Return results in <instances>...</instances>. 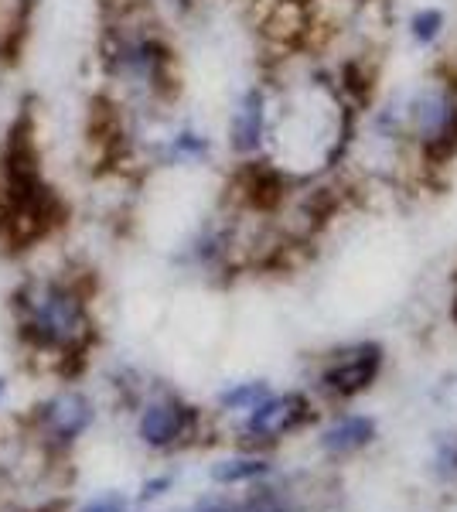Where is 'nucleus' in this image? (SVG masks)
I'll list each match as a JSON object with an SVG mask.
<instances>
[{
	"label": "nucleus",
	"instance_id": "6e6552de",
	"mask_svg": "<svg viewBox=\"0 0 457 512\" xmlns=\"http://www.w3.org/2000/svg\"><path fill=\"white\" fill-rule=\"evenodd\" d=\"M236 192L256 212H277L287 198V175L270 161H243L236 171Z\"/></svg>",
	"mask_w": 457,
	"mask_h": 512
},
{
	"label": "nucleus",
	"instance_id": "412c9836",
	"mask_svg": "<svg viewBox=\"0 0 457 512\" xmlns=\"http://www.w3.org/2000/svg\"><path fill=\"white\" fill-rule=\"evenodd\" d=\"M205 512H236V509H229V506H212V509H205Z\"/></svg>",
	"mask_w": 457,
	"mask_h": 512
},
{
	"label": "nucleus",
	"instance_id": "9b49d317",
	"mask_svg": "<svg viewBox=\"0 0 457 512\" xmlns=\"http://www.w3.org/2000/svg\"><path fill=\"white\" fill-rule=\"evenodd\" d=\"M263 28H267V38H273L277 45H294L307 31V7L301 0H277Z\"/></svg>",
	"mask_w": 457,
	"mask_h": 512
},
{
	"label": "nucleus",
	"instance_id": "f257e3e1",
	"mask_svg": "<svg viewBox=\"0 0 457 512\" xmlns=\"http://www.w3.org/2000/svg\"><path fill=\"white\" fill-rule=\"evenodd\" d=\"M103 99L127 113H161L178 96V55L154 11L103 14L96 41Z\"/></svg>",
	"mask_w": 457,
	"mask_h": 512
},
{
	"label": "nucleus",
	"instance_id": "ddd939ff",
	"mask_svg": "<svg viewBox=\"0 0 457 512\" xmlns=\"http://www.w3.org/2000/svg\"><path fill=\"white\" fill-rule=\"evenodd\" d=\"M342 89L355 103H369L372 89H376V72L369 69L362 59H352L342 65Z\"/></svg>",
	"mask_w": 457,
	"mask_h": 512
},
{
	"label": "nucleus",
	"instance_id": "7ed1b4c3",
	"mask_svg": "<svg viewBox=\"0 0 457 512\" xmlns=\"http://www.w3.org/2000/svg\"><path fill=\"white\" fill-rule=\"evenodd\" d=\"M410 130L430 164L451 161L457 154V86L430 82L420 89L410 103Z\"/></svg>",
	"mask_w": 457,
	"mask_h": 512
},
{
	"label": "nucleus",
	"instance_id": "2eb2a0df",
	"mask_svg": "<svg viewBox=\"0 0 457 512\" xmlns=\"http://www.w3.org/2000/svg\"><path fill=\"white\" fill-rule=\"evenodd\" d=\"M440 31H444V11H437V7H420V11L410 18V35L417 45L437 41Z\"/></svg>",
	"mask_w": 457,
	"mask_h": 512
},
{
	"label": "nucleus",
	"instance_id": "aec40b11",
	"mask_svg": "<svg viewBox=\"0 0 457 512\" xmlns=\"http://www.w3.org/2000/svg\"><path fill=\"white\" fill-rule=\"evenodd\" d=\"M249 512H280V509H273V506H253Z\"/></svg>",
	"mask_w": 457,
	"mask_h": 512
},
{
	"label": "nucleus",
	"instance_id": "a211bd4d",
	"mask_svg": "<svg viewBox=\"0 0 457 512\" xmlns=\"http://www.w3.org/2000/svg\"><path fill=\"white\" fill-rule=\"evenodd\" d=\"M437 465H440V472H457V437H451V441L440 448Z\"/></svg>",
	"mask_w": 457,
	"mask_h": 512
},
{
	"label": "nucleus",
	"instance_id": "dca6fc26",
	"mask_svg": "<svg viewBox=\"0 0 457 512\" xmlns=\"http://www.w3.org/2000/svg\"><path fill=\"white\" fill-rule=\"evenodd\" d=\"M267 383H239L222 393V407L229 410H253L260 400H267Z\"/></svg>",
	"mask_w": 457,
	"mask_h": 512
},
{
	"label": "nucleus",
	"instance_id": "4be33fe9",
	"mask_svg": "<svg viewBox=\"0 0 457 512\" xmlns=\"http://www.w3.org/2000/svg\"><path fill=\"white\" fill-rule=\"evenodd\" d=\"M451 318L457 321V294H454V304H451Z\"/></svg>",
	"mask_w": 457,
	"mask_h": 512
},
{
	"label": "nucleus",
	"instance_id": "1a4fd4ad",
	"mask_svg": "<svg viewBox=\"0 0 457 512\" xmlns=\"http://www.w3.org/2000/svg\"><path fill=\"white\" fill-rule=\"evenodd\" d=\"M41 424L58 441H72L93 424V403L82 393H58L41 407Z\"/></svg>",
	"mask_w": 457,
	"mask_h": 512
},
{
	"label": "nucleus",
	"instance_id": "4468645a",
	"mask_svg": "<svg viewBox=\"0 0 457 512\" xmlns=\"http://www.w3.org/2000/svg\"><path fill=\"white\" fill-rule=\"evenodd\" d=\"M260 475H267V465L256 458H232V461H222V465L212 468L215 482H226V485L249 482V478H260Z\"/></svg>",
	"mask_w": 457,
	"mask_h": 512
},
{
	"label": "nucleus",
	"instance_id": "9d476101",
	"mask_svg": "<svg viewBox=\"0 0 457 512\" xmlns=\"http://www.w3.org/2000/svg\"><path fill=\"white\" fill-rule=\"evenodd\" d=\"M191 424V410L181 407V403H154V407L144 410L140 417V437L147 444H171L174 437H181Z\"/></svg>",
	"mask_w": 457,
	"mask_h": 512
},
{
	"label": "nucleus",
	"instance_id": "5701e85b",
	"mask_svg": "<svg viewBox=\"0 0 457 512\" xmlns=\"http://www.w3.org/2000/svg\"><path fill=\"white\" fill-rule=\"evenodd\" d=\"M4 390H7V383H4V376H0V396H4Z\"/></svg>",
	"mask_w": 457,
	"mask_h": 512
},
{
	"label": "nucleus",
	"instance_id": "f3484780",
	"mask_svg": "<svg viewBox=\"0 0 457 512\" xmlns=\"http://www.w3.org/2000/svg\"><path fill=\"white\" fill-rule=\"evenodd\" d=\"M82 512H127V499L116 492H106V495H99V499L86 502Z\"/></svg>",
	"mask_w": 457,
	"mask_h": 512
},
{
	"label": "nucleus",
	"instance_id": "423d86ee",
	"mask_svg": "<svg viewBox=\"0 0 457 512\" xmlns=\"http://www.w3.org/2000/svg\"><path fill=\"white\" fill-rule=\"evenodd\" d=\"M311 420V407L301 393H284V396H267L253 407L243 434L246 441H277L290 431H297L301 424Z\"/></svg>",
	"mask_w": 457,
	"mask_h": 512
},
{
	"label": "nucleus",
	"instance_id": "0eeeda50",
	"mask_svg": "<svg viewBox=\"0 0 457 512\" xmlns=\"http://www.w3.org/2000/svg\"><path fill=\"white\" fill-rule=\"evenodd\" d=\"M379 369H382V349L372 342H362V345H355V349H345L338 355V359L324 369L321 383H324V390L335 396H355V393L369 390L372 379L379 376Z\"/></svg>",
	"mask_w": 457,
	"mask_h": 512
},
{
	"label": "nucleus",
	"instance_id": "20e7f679",
	"mask_svg": "<svg viewBox=\"0 0 457 512\" xmlns=\"http://www.w3.org/2000/svg\"><path fill=\"white\" fill-rule=\"evenodd\" d=\"M134 137L140 140V151H144L157 168H202L215 154V140L209 137V130L195 127V123H188V120L168 123V120H161V113L147 117L144 134H140V130L137 134L127 130V140H134Z\"/></svg>",
	"mask_w": 457,
	"mask_h": 512
},
{
	"label": "nucleus",
	"instance_id": "f03ea898",
	"mask_svg": "<svg viewBox=\"0 0 457 512\" xmlns=\"http://www.w3.org/2000/svg\"><path fill=\"white\" fill-rule=\"evenodd\" d=\"M18 332L28 345L45 352L79 355L93 342L89 297L65 277H31L14 294Z\"/></svg>",
	"mask_w": 457,
	"mask_h": 512
},
{
	"label": "nucleus",
	"instance_id": "6ab92c4d",
	"mask_svg": "<svg viewBox=\"0 0 457 512\" xmlns=\"http://www.w3.org/2000/svg\"><path fill=\"white\" fill-rule=\"evenodd\" d=\"M171 485V478H154V482H147L144 485V495H140V499H157V495H161V489H168Z\"/></svg>",
	"mask_w": 457,
	"mask_h": 512
},
{
	"label": "nucleus",
	"instance_id": "f8f14e48",
	"mask_svg": "<svg viewBox=\"0 0 457 512\" xmlns=\"http://www.w3.org/2000/svg\"><path fill=\"white\" fill-rule=\"evenodd\" d=\"M376 437V424L369 417H348L342 424H335L331 431H324L321 444L328 454H352L365 448V444Z\"/></svg>",
	"mask_w": 457,
	"mask_h": 512
},
{
	"label": "nucleus",
	"instance_id": "39448f33",
	"mask_svg": "<svg viewBox=\"0 0 457 512\" xmlns=\"http://www.w3.org/2000/svg\"><path fill=\"white\" fill-rule=\"evenodd\" d=\"M270 134V99L263 86H249L243 96L236 99L229 113V151L243 161H253L263 151Z\"/></svg>",
	"mask_w": 457,
	"mask_h": 512
},
{
	"label": "nucleus",
	"instance_id": "b1692460",
	"mask_svg": "<svg viewBox=\"0 0 457 512\" xmlns=\"http://www.w3.org/2000/svg\"><path fill=\"white\" fill-rule=\"evenodd\" d=\"M157 4H164V0H154V7H157Z\"/></svg>",
	"mask_w": 457,
	"mask_h": 512
}]
</instances>
